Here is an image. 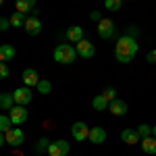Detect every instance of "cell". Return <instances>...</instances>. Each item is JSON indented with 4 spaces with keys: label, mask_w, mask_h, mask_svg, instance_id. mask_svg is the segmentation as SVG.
Instances as JSON below:
<instances>
[{
    "label": "cell",
    "mask_w": 156,
    "mask_h": 156,
    "mask_svg": "<svg viewBox=\"0 0 156 156\" xmlns=\"http://www.w3.org/2000/svg\"><path fill=\"white\" fill-rule=\"evenodd\" d=\"M69 150H71V146L69 142H65V140H58V142H52L48 148V156H67L69 154Z\"/></svg>",
    "instance_id": "52a82bcc"
},
{
    "label": "cell",
    "mask_w": 156,
    "mask_h": 156,
    "mask_svg": "<svg viewBox=\"0 0 156 156\" xmlns=\"http://www.w3.org/2000/svg\"><path fill=\"white\" fill-rule=\"evenodd\" d=\"M137 50H140L137 40L125 34V36H121L119 40H117V46H115V58L119 60V62H123V65H127V62H131V60L135 58Z\"/></svg>",
    "instance_id": "6da1fadb"
},
{
    "label": "cell",
    "mask_w": 156,
    "mask_h": 156,
    "mask_svg": "<svg viewBox=\"0 0 156 156\" xmlns=\"http://www.w3.org/2000/svg\"><path fill=\"white\" fill-rule=\"evenodd\" d=\"M142 150H144L146 154H156V137L154 135L142 140Z\"/></svg>",
    "instance_id": "ac0fdd59"
},
{
    "label": "cell",
    "mask_w": 156,
    "mask_h": 156,
    "mask_svg": "<svg viewBox=\"0 0 156 156\" xmlns=\"http://www.w3.org/2000/svg\"><path fill=\"white\" fill-rule=\"evenodd\" d=\"M146 60H148V62H156V48L150 50V52L146 54Z\"/></svg>",
    "instance_id": "4dcf8cb0"
},
{
    "label": "cell",
    "mask_w": 156,
    "mask_h": 156,
    "mask_svg": "<svg viewBox=\"0 0 156 156\" xmlns=\"http://www.w3.org/2000/svg\"><path fill=\"white\" fill-rule=\"evenodd\" d=\"M102 19H104V17L100 15V11H92V12H90V21H94V23H100Z\"/></svg>",
    "instance_id": "f1b7e54d"
},
{
    "label": "cell",
    "mask_w": 156,
    "mask_h": 156,
    "mask_svg": "<svg viewBox=\"0 0 156 156\" xmlns=\"http://www.w3.org/2000/svg\"><path fill=\"white\" fill-rule=\"evenodd\" d=\"M108 110L115 115V117H123V115H127V102L125 100H121V98H115L110 104H108Z\"/></svg>",
    "instance_id": "30bf717a"
},
{
    "label": "cell",
    "mask_w": 156,
    "mask_h": 156,
    "mask_svg": "<svg viewBox=\"0 0 156 156\" xmlns=\"http://www.w3.org/2000/svg\"><path fill=\"white\" fill-rule=\"evenodd\" d=\"M11 75V71H9V65L6 62H0V79H6Z\"/></svg>",
    "instance_id": "83f0119b"
},
{
    "label": "cell",
    "mask_w": 156,
    "mask_h": 156,
    "mask_svg": "<svg viewBox=\"0 0 156 156\" xmlns=\"http://www.w3.org/2000/svg\"><path fill=\"white\" fill-rule=\"evenodd\" d=\"M25 31H27L29 36H37V34L42 31V21H40L37 17H29V19L25 21Z\"/></svg>",
    "instance_id": "7c38bea8"
},
{
    "label": "cell",
    "mask_w": 156,
    "mask_h": 156,
    "mask_svg": "<svg viewBox=\"0 0 156 156\" xmlns=\"http://www.w3.org/2000/svg\"><path fill=\"white\" fill-rule=\"evenodd\" d=\"M152 135H154V137H156V125H154V127H152Z\"/></svg>",
    "instance_id": "d6a6232c"
},
{
    "label": "cell",
    "mask_w": 156,
    "mask_h": 156,
    "mask_svg": "<svg viewBox=\"0 0 156 156\" xmlns=\"http://www.w3.org/2000/svg\"><path fill=\"white\" fill-rule=\"evenodd\" d=\"M15 54H17V50L12 48L11 44H2V46H0V60H2V62L12 60V58H15Z\"/></svg>",
    "instance_id": "2e32d148"
},
{
    "label": "cell",
    "mask_w": 156,
    "mask_h": 156,
    "mask_svg": "<svg viewBox=\"0 0 156 156\" xmlns=\"http://www.w3.org/2000/svg\"><path fill=\"white\" fill-rule=\"evenodd\" d=\"M67 40H69L71 44L81 42V40H83V29H81L79 25H71V27L67 29Z\"/></svg>",
    "instance_id": "9a60e30c"
},
{
    "label": "cell",
    "mask_w": 156,
    "mask_h": 156,
    "mask_svg": "<svg viewBox=\"0 0 156 156\" xmlns=\"http://www.w3.org/2000/svg\"><path fill=\"white\" fill-rule=\"evenodd\" d=\"M9 27H12V25H11V19H0V31H6Z\"/></svg>",
    "instance_id": "f546056e"
},
{
    "label": "cell",
    "mask_w": 156,
    "mask_h": 156,
    "mask_svg": "<svg viewBox=\"0 0 156 156\" xmlns=\"http://www.w3.org/2000/svg\"><path fill=\"white\" fill-rule=\"evenodd\" d=\"M9 117H11L12 125H23L25 121L29 119V112H27V108L21 106V104H15V106L9 110Z\"/></svg>",
    "instance_id": "3957f363"
},
{
    "label": "cell",
    "mask_w": 156,
    "mask_h": 156,
    "mask_svg": "<svg viewBox=\"0 0 156 156\" xmlns=\"http://www.w3.org/2000/svg\"><path fill=\"white\" fill-rule=\"evenodd\" d=\"M87 140L94 146L104 144V142H106V131H104L102 127H94V129H90V137H87Z\"/></svg>",
    "instance_id": "4fadbf2b"
},
{
    "label": "cell",
    "mask_w": 156,
    "mask_h": 156,
    "mask_svg": "<svg viewBox=\"0 0 156 156\" xmlns=\"http://www.w3.org/2000/svg\"><path fill=\"white\" fill-rule=\"evenodd\" d=\"M71 135L77 140V142H83V140L90 137V127L85 125L83 121H77V123L71 125Z\"/></svg>",
    "instance_id": "8992f818"
},
{
    "label": "cell",
    "mask_w": 156,
    "mask_h": 156,
    "mask_svg": "<svg viewBox=\"0 0 156 156\" xmlns=\"http://www.w3.org/2000/svg\"><path fill=\"white\" fill-rule=\"evenodd\" d=\"M37 92L42 94V96H46L52 92V83H50L48 79H40V83H37Z\"/></svg>",
    "instance_id": "7402d4cb"
},
{
    "label": "cell",
    "mask_w": 156,
    "mask_h": 156,
    "mask_svg": "<svg viewBox=\"0 0 156 156\" xmlns=\"http://www.w3.org/2000/svg\"><path fill=\"white\" fill-rule=\"evenodd\" d=\"M135 131L140 133V137H142V140H146V137H150V135H152V127H150V125H146V123H142V125H137V129H135Z\"/></svg>",
    "instance_id": "d4e9b609"
},
{
    "label": "cell",
    "mask_w": 156,
    "mask_h": 156,
    "mask_svg": "<svg viewBox=\"0 0 156 156\" xmlns=\"http://www.w3.org/2000/svg\"><path fill=\"white\" fill-rule=\"evenodd\" d=\"M121 6H123V0H104V9L106 11H119Z\"/></svg>",
    "instance_id": "484cf974"
},
{
    "label": "cell",
    "mask_w": 156,
    "mask_h": 156,
    "mask_svg": "<svg viewBox=\"0 0 156 156\" xmlns=\"http://www.w3.org/2000/svg\"><path fill=\"white\" fill-rule=\"evenodd\" d=\"M15 9H17V12L27 15L29 11L36 9V0H17V2H15Z\"/></svg>",
    "instance_id": "e0dca14e"
},
{
    "label": "cell",
    "mask_w": 156,
    "mask_h": 156,
    "mask_svg": "<svg viewBox=\"0 0 156 156\" xmlns=\"http://www.w3.org/2000/svg\"><path fill=\"white\" fill-rule=\"evenodd\" d=\"M75 48H77V54L81 56V58H94V54H96V46L90 42V40H81V42H77L75 44Z\"/></svg>",
    "instance_id": "277c9868"
},
{
    "label": "cell",
    "mask_w": 156,
    "mask_h": 156,
    "mask_svg": "<svg viewBox=\"0 0 156 156\" xmlns=\"http://www.w3.org/2000/svg\"><path fill=\"white\" fill-rule=\"evenodd\" d=\"M9 129H12V121H11L9 115H2V117H0V131L6 133Z\"/></svg>",
    "instance_id": "603a6c76"
},
{
    "label": "cell",
    "mask_w": 156,
    "mask_h": 156,
    "mask_svg": "<svg viewBox=\"0 0 156 156\" xmlns=\"http://www.w3.org/2000/svg\"><path fill=\"white\" fill-rule=\"evenodd\" d=\"M137 34H140V29H137V27H129V34H127V36L135 37V36H137Z\"/></svg>",
    "instance_id": "1f68e13d"
},
{
    "label": "cell",
    "mask_w": 156,
    "mask_h": 156,
    "mask_svg": "<svg viewBox=\"0 0 156 156\" xmlns=\"http://www.w3.org/2000/svg\"><path fill=\"white\" fill-rule=\"evenodd\" d=\"M50 144H52V142H50L48 137H42V140H37V144H36V152H40V154H42V152H48Z\"/></svg>",
    "instance_id": "cb8c5ba5"
},
{
    "label": "cell",
    "mask_w": 156,
    "mask_h": 156,
    "mask_svg": "<svg viewBox=\"0 0 156 156\" xmlns=\"http://www.w3.org/2000/svg\"><path fill=\"white\" fill-rule=\"evenodd\" d=\"M108 104H110V102H108V100L102 96V94H100V96H96L94 100H92V106L96 108V110H100V112H102V110H108Z\"/></svg>",
    "instance_id": "ffe728a7"
},
{
    "label": "cell",
    "mask_w": 156,
    "mask_h": 156,
    "mask_svg": "<svg viewBox=\"0 0 156 156\" xmlns=\"http://www.w3.org/2000/svg\"><path fill=\"white\" fill-rule=\"evenodd\" d=\"M21 81H23L25 87H37V83H40V75H37L36 69H25V71L21 73Z\"/></svg>",
    "instance_id": "ba28073f"
},
{
    "label": "cell",
    "mask_w": 156,
    "mask_h": 156,
    "mask_svg": "<svg viewBox=\"0 0 156 156\" xmlns=\"http://www.w3.org/2000/svg\"><path fill=\"white\" fill-rule=\"evenodd\" d=\"M25 15L23 12H12V17H11V25L12 27H25Z\"/></svg>",
    "instance_id": "44dd1931"
},
{
    "label": "cell",
    "mask_w": 156,
    "mask_h": 156,
    "mask_svg": "<svg viewBox=\"0 0 156 156\" xmlns=\"http://www.w3.org/2000/svg\"><path fill=\"white\" fill-rule=\"evenodd\" d=\"M121 140L127 146H135L142 137H140V133L135 131V129H123V131H121Z\"/></svg>",
    "instance_id": "5bb4252c"
},
{
    "label": "cell",
    "mask_w": 156,
    "mask_h": 156,
    "mask_svg": "<svg viewBox=\"0 0 156 156\" xmlns=\"http://www.w3.org/2000/svg\"><path fill=\"white\" fill-rule=\"evenodd\" d=\"M12 106H15V96L9 94V92H4V94L0 96V108H2V110H11Z\"/></svg>",
    "instance_id": "d6986e66"
},
{
    "label": "cell",
    "mask_w": 156,
    "mask_h": 156,
    "mask_svg": "<svg viewBox=\"0 0 156 156\" xmlns=\"http://www.w3.org/2000/svg\"><path fill=\"white\" fill-rule=\"evenodd\" d=\"M12 96H15V104H21V106H27L29 102H31V98H34V94H31V87H17L15 92H12Z\"/></svg>",
    "instance_id": "5b68a950"
},
{
    "label": "cell",
    "mask_w": 156,
    "mask_h": 156,
    "mask_svg": "<svg viewBox=\"0 0 156 156\" xmlns=\"http://www.w3.org/2000/svg\"><path fill=\"white\" fill-rule=\"evenodd\" d=\"M52 56H54V60L60 62V65H71V62L77 60L79 54H77V48H75V46H71V44H60V46L54 48Z\"/></svg>",
    "instance_id": "7a4b0ae2"
},
{
    "label": "cell",
    "mask_w": 156,
    "mask_h": 156,
    "mask_svg": "<svg viewBox=\"0 0 156 156\" xmlns=\"http://www.w3.org/2000/svg\"><path fill=\"white\" fill-rule=\"evenodd\" d=\"M102 96L106 98L108 102H112V100H115V98H117V90H115V87H106V90H104V92H102Z\"/></svg>",
    "instance_id": "4316f807"
},
{
    "label": "cell",
    "mask_w": 156,
    "mask_h": 156,
    "mask_svg": "<svg viewBox=\"0 0 156 156\" xmlns=\"http://www.w3.org/2000/svg\"><path fill=\"white\" fill-rule=\"evenodd\" d=\"M115 34V23H112V19H102L100 23H98V36L102 37V40H108V37H112Z\"/></svg>",
    "instance_id": "9c48e42d"
},
{
    "label": "cell",
    "mask_w": 156,
    "mask_h": 156,
    "mask_svg": "<svg viewBox=\"0 0 156 156\" xmlns=\"http://www.w3.org/2000/svg\"><path fill=\"white\" fill-rule=\"evenodd\" d=\"M4 135H6V142H9V146H21V144L25 142V133L21 131V129H9Z\"/></svg>",
    "instance_id": "8fae6325"
}]
</instances>
